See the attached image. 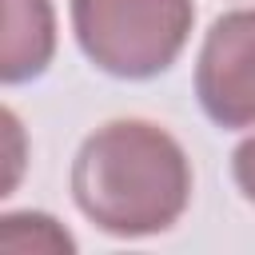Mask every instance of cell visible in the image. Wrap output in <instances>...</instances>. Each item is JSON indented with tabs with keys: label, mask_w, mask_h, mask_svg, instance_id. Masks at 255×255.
Returning <instances> with one entry per match:
<instances>
[{
	"label": "cell",
	"mask_w": 255,
	"mask_h": 255,
	"mask_svg": "<svg viewBox=\"0 0 255 255\" xmlns=\"http://www.w3.org/2000/svg\"><path fill=\"white\" fill-rule=\"evenodd\" d=\"M72 195L76 207L108 235H159L187 211L191 163L179 139L159 124L112 120L80 143Z\"/></svg>",
	"instance_id": "6da1fadb"
},
{
	"label": "cell",
	"mask_w": 255,
	"mask_h": 255,
	"mask_svg": "<svg viewBox=\"0 0 255 255\" xmlns=\"http://www.w3.org/2000/svg\"><path fill=\"white\" fill-rule=\"evenodd\" d=\"M195 24L191 0H72L84 56L120 80H151L175 64Z\"/></svg>",
	"instance_id": "7a4b0ae2"
},
{
	"label": "cell",
	"mask_w": 255,
	"mask_h": 255,
	"mask_svg": "<svg viewBox=\"0 0 255 255\" xmlns=\"http://www.w3.org/2000/svg\"><path fill=\"white\" fill-rule=\"evenodd\" d=\"M195 96L219 128H255V8L223 12L195 64Z\"/></svg>",
	"instance_id": "3957f363"
},
{
	"label": "cell",
	"mask_w": 255,
	"mask_h": 255,
	"mask_svg": "<svg viewBox=\"0 0 255 255\" xmlns=\"http://www.w3.org/2000/svg\"><path fill=\"white\" fill-rule=\"evenodd\" d=\"M56 52V16L48 0H4V48L0 80L24 84L36 80Z\"/></svg>",
	"instance_id": "277c9868"
},
{
	"label": "cell",
	"mask_w": 255,
	"mask_h": 255,
	"mask_svg": "<svg viewBox=\"0 0 255 255\" xmlns=\"http://www.w3.org/2000/svg\"><path fill=\"white\" fill-rule=\"evenodd\" d=\"M0 247L4 251H76L72 235L40 211H16L0 219Z\"/></svg>",
	"instance_id": "5b68a950"
},
{
	"label": "cell",
	"mask_w": 255,
	"mask_h": 255,
	"mask_svg": "<svg viewBox=\"0 0 255 255\" xmlns=\"http://www.w3.org/2000/svg\"><path fill=\"white\" fill-rule=\"evenodd\" d=\"M231 175H235L239 191L255 203V135H247V139L235 147V155H231Z\"/></svg>",
	"instance_id": "8992f818"
}]
</instances>
